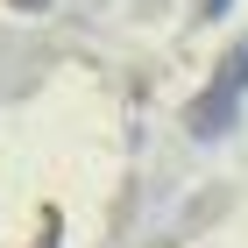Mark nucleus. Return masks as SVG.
<instances>
[{
  "mask_svg": "<svg viewBox=\"0 0 248 248\" xmlns=\"http://www.w3.org/2000/svg\"><path fill=\"white\" fill-rule=\"evenodd\" d=\"M21 7H43V0H21Z\"/></svg>",
  "mask_w": 248,
  "mask_h": 248,
  "instance_id": "7ed1b4c3",
  "label": "nucleus"
},
{
  "mask_svg": "<svg viewBox=\"0 0 248 248\" xmlns=\"http://www.w3.org/2000/svg\"><path fill=\"white\" fill-rule=\"evenodd\" d=\"M241 99H248V36L234 43L227 57H220V71H213V85L185 107V128L191 142H220V135L241 121Z\"/></svg>",
  "mask_w": 248,
  "mask_h": 248,
  "instance_id": "f257e3e1",
  "label": "nucleus"
},
{
  "mask_svg": "<svg viewBox=\"0 0 248 248\" xmlns=\"http://www.w3.org/2000/svg\"><path fill=\"white\" fill-rule=\"evenodd\" d=\"M227 7H234V0H206V15H227Z\"/></svg>",
  "mask_w": 248,
  "mask_h": 248,
  "instance_id": "f03ea898",
  "label": "nucleus"
}]
</instances>
